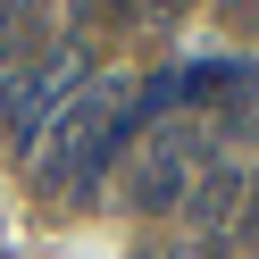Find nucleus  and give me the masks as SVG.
Returning <instances> with one entry per match:
<instances>
[{
    "label": "nucleus",
    "mask_w": 259,
    "mask_h": 259,
    "mask_svg": "<svg viewBox=\"0 0 259 259\" xmlns=\"http://www.w3.org/2000/svg\"><path fill=\"white\" fill-rule=\"evenodd\" d=\"M176 9H184V0H167V17H176Z\"/></svg>",
    "instance_id": "obj_5"
},
{
    "label": "nucleus",
    "mask_w": 259,
    "mask_h": 259,
    "mask_svg": "<svg viewBox=\"0 0 259 259\" xmlns=\"http://www.w3.org/2000/svg\"><path fill=\"white\" fill-rule=\"evenodd\" d=\"M234 209H242V167H201V192H184V218L201 226V242H218Z\"/></svg>",
    "instance_id": "obj_2"
},
{
    "label": "nucleus",
    "mask_w": 259,
    "mask_h": 259,
    "mask_svg": "<svg viewBox=\"0 0 259 259\" xmlns=\"http://www.w3.org/2000/svg\"><path fill=\"white\" fill-rule=\"evenodd\" d=\"M42 42V0H0V75Z\"/></svg>",
    "instance_id": "obj_3"
},
{
    "label": "nucleus",
    "mask_w": 259,
    "mask_h": 259,
    "mask_svg": "<svg viewBox=\"0 0 259 259\" xmlns=\"http://www.w3.org/2000/svg\"><path fill=\"white\" fill-rule=\"evenodd\" d=\"M184 167H192V151H184V142H159V151L151 159H142V167L134 176H125V201H134L142 209V218H159V209H184Z\"/></svg>",
    "instance_id": "obj_1"
},
{
    "label": "nucleus",
    "mask_w": 259,
    "mask_h": 259,
    "mask_svg": "<svg viewBox=\"0 0 259 259\" xmlns=\"http://www.w3.org/2000/svg\"><path fill=\"white\" fill-rule=\"evenodd\" d=\"M242 242H259V176L242 184Z\"/></svg>",
    "instance_id": "obj_4"
}]
</instances>
